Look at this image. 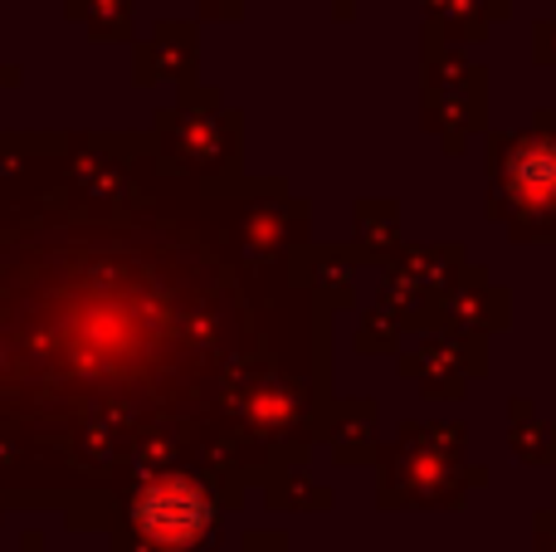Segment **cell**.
Returning <instances> with one entry per match:
<instances>
[{
    "label": "cell",
    "instance_id": "cell-1",
    "mask_svg": "<svg viewBox=\"0 0 556 552\" xmlns=\"http://www.w3.org/2000/svg\"><path fill=\"white\" fill-rule=\"evenodd\" d=\"M493 215L513 225L518 240H556V127L503 137L493 152Z\"/></svg>",
    "mask_w": 556,
    "mask_h": 552
},
{
    "label": "cell",
    "instance_id": "cell-2",
    "mask_svg": "<svg viewBox=\"0 0 556 552\" xmlns=\"http://www.w3.org/2000/svg\"><path fill=\"white\" fill-rule=\"evenodd\" d=\"M127 528L156 552H191L215 528V499L186 469H162L137 485L127 504Z\"/></svg>",
    "mask_w": 556,
    "mask_h": 552
},
{
    "label": "cell",
    "instance_id": "cell-3",
    "mask_svg": "<svg viewBox=\"0 0 556 552\" xmlns=\"http://www.w3.org/2000/svg\"><path fill=\"white\" fill-rule=\"evenodd\" d=\"M166 133V152L176 162L195 166V172H211L220 162V152H235V117H191V113H166L162 117Z\"/></svg>",
    "mask_w": 556,
    "mask_h": 552
}]
</instances>
